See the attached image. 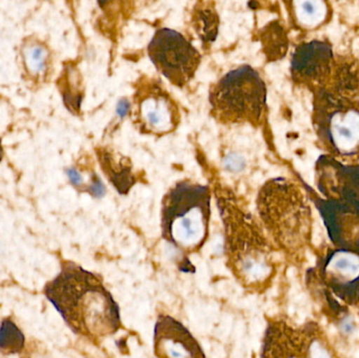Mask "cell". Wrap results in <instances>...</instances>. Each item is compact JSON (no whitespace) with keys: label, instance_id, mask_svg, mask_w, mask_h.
<instances>
[{"label":"cell","instance_id":"obj_1","mask_svg":"<svg viewBox=\"0 0 359 358\" xmlns=\"http://www.w3.org/2000/svg\"><path fill=\"white\" fill-rule=\"evenodd\" d=\"M44 294L69 329L94 343L115 336L122 327L119 306L102 280L72 262L44 288Z\"/></svg>","mask_w":359,"mask_h":358},{"label":"cell","instance_id":"obj_2","mask_svg":"<svg viewBox=\"0 0 359 358\" xmlns=\"http://www.w3.org/2000/svg\"><path fill=\"white\" fill-rule=\"evenodd\" d=\"M219 204L225 226L226 265L243 289L264 294L278 273L273 247L252 216L230 198H221Z\"/></svg>","mask_w":359,"mask_h":358},{"label":"cell","instance_id":"obj_3","mask_svg":"<svg viewBox=\"0 0 359 358\" xmlns=\"http://www.w3.org/2000/svg\"><path fill=\"white\" fill-rule=\"evenodd\" d=\"M257 210L276 247L294 265L303 264L312 241L311 208L299 186L284 178L268 181Z\"/></svg>","mask_w":359,"mask_h":358},{"label":"cell","instance_id":"obj_4","mask_svg":"<svg viewBox=\"0 0 359 358\" xmlns=\"http://www.w3.org/2000/svg\"><path fill=\"white\" fill-rule=\"evenodd\" d=\"M316 184L324 199L316 200L333 247L359 248V166L345 165L331 156L316 164Z\"/></svg>","mask_w":359,"mask_h":358},{"label":"cell","instance_id":"obj_5","mask_svg":"<svg viewBox=\"0 0 359 358\" xmlns=\"http://www.w3.org/2000/svg\"><path fill=\"white\" fill-rule=\"evenodd\" d=\"M210 219L207 187L181 182L164 197L162 235L185 256L196 254L206 243Z\"/></svg>","mask_w":359,"mask_h":358},{"label":"cell","instance_id":"obj_6","mask_svg":"<svg viewBox=\"0 0 359 358\" xmlns=\"http://www.w3.org/2000/svg\"><path fill=\"white\" fill-rule=\"evenodd\" d=\"M210 104L222 123L259 125L266 111L265 82L248 65L232 69L213 86Z\"/></svg>","mask_w":359,"mask_h":358},{"label":"cell","instance_id":"obj_7","mask_svg":"<svg viewBox=\"0 0 359 358\" xmlns=\"http://www.w3.org/2000/svg\"><path fill=\"white\" fill-rule=\"evenodd\" d=\"M314 128L320 142L333 155H359V102L314 92Z\"/></svg>","mask_w":359,"mask_h":358},{"label":"cell","instance_id":"obj_8","mask_svg":"<svg viewBox=\"0 0 359 358\" xmlns=\"http://www.w3.org/2000/svg\"><path fill=\"white\" fill-rule=\"evenodd\" d=\"M323 287L348 307L359 303V248H328L307 271Z\"/></svg>","mask_w":359,"mask_h":358},{"label":"cell","instance_id":"obj_9","mask_svg":"<svg viewBox=\"0 0 359 358\" xmlns=\"http://www.w3.org/2000/svg\"><path fill=\"white\" fill-rule=\"evenodd\" d=\"M149 54L161 74L179 88L189 83L201 62L196 48L181 34L170 29H159L155 34Z\"/></svg>","mask_w":359,"mask_h":358},{"label":"cell","instance_id":"obj_10","mask_svg":"<svg viewBox=\"0 0 359 358\" xmlns=\"http://www.w3.org/2000/svg\"><path fill=\"white\" fill-rule=\"evenodd\" d=\"M134 119L149 134L165 135L178 125L176 103L159 84L147 80L139 85L134 98Z\"/></svg>","mask_w":359,"mask_h":358},{"label":"cell","instance_id":"obj_11","mask_svg":"<svg viewBox=\"0 0 359 358\" xmlns=\"http://www.w3.org/2000/svg\"><path fill=\"white\" fill-rule=\"evenodd\" d=\"M334 54L326 41L313 40L297 46L291 61V75L297 84L312 92L320 90L330 77Z\"/></svg>","mask_w":359,"mask_h":358},{"label":"cell","instance_id":"obj_12","mask_svg":"<svg viewBox=\"0 0 359 358\" xmlns=\"http://www.w3.org/2000/svg\"><path fill=\"white\" fill-rule=\"evenodd\" d=\"M259 358H312L303 324L295 326L282 319H269Z\"/></svg>","mask_w":359,"mask_h":358},{"label":"cell","instance_id":"obj_13","mask_svg":"<svg viewBox=\"0 0 359 358\" xmlns=\"http://www.w3.org/2000/svg\"><path fill=\"white\" fill-rule=\"evenodd\" d=\"M154 353L157 358H206L189 330L168 315H159L156 322Z\"/></svg>","mask_w":359,"mask_h":358},{"label":"cell","instance_id":"obj_14","mask_svg":"<svg viewBox=\"0 0 359 358\" xmlns=\"http://www.w3.org/2000/svg\"><path fill=\"white\" fill-rule=\"evenodd\" d=\"M306 282L310 291L320 305V308L323 309L329 321L337 327L339 333L345 338L353 336L358 328V324L349 307L337 300L328 289L323 287L310 275H306Z\"/></svg>","mask_w":359,"mask_h":358},{"label":"cell","instance_id":"obj_15","mask_svg":"<svg viewBox=\"0 0 359 358\" xmlns=\"http://www.w3.org/2000/svg\"><path fill=\"white\" fill-rule=\"evenodd\" d=\"M322 92L337 98L358 100L359 96V67L347 57L334 59L332 71L326 84L316 92Z\"/></svg>","mask_w":359,"mask_h":358},{"label":"cell","instance_id":"obj_16","mask_svg":"<svg viewBox=\"0 0 359 358\" xmlns=\"http://www.w3.org/2000/svg\"><path fill=\"white\" fill-rule=\"evenodd\" d=\"M263 52L269 61L280 60L288 50V36L278 21H272L259 32Z\"/></svg>","mask_w":359,"mask_h":358},{"label":"cell","instance_id":"obj_17","mask_svg":"<svg viewBox=\"0 0 359 358\" xmlns=\"http://www.w3.org/2000/svg\"><path fill=\"white\" fill-rule=\"evenodd\" d=\"M209 2L200 4L194 8V23L203 43L210 44L217 37L219 18Z\"/></svg>","mask_w":359,"mask_h":358},{"label":"cell","instance_id":"obj_18","mask_svg":"<svg viewBox=\"0 0 359 358\" xmlns=\"http://www.w3.org/2000/svg\"><path fill=\"white\" fill-rule=\"evenodd\" d=\"M99 159L103 172L109 176L120 193H126L134 183V177L130 172V168L122 164V162L114 161L111 153L105 151L99 153Z\"/></svg>","mask_w":359,"mask_h":358},{"label":"cell","instance_id":"obj_19","mask_svg":"<svg viewBox=\"0 0 359 358\" xmlns=\"http://www.w3.org/2000/svg\"><path fill=\"white\" fill-rule=\"evenodd\" d=\"M23 61L27 73L34 77L43 75L48 67V52L43 44L38 41L27 42L22 50Z\"/></svg>","mask_w":359,"mask_h":358},{"label":"cell","instance_id":"obj_20","mask_svg":"<svg viewBox=\"0 0 359 358\" xmlns=\"http://www.w3.org/2000/svg\"><path fill=\"white\" fill-rule=\"evenodd\" d=\"M25 349V336L10 319L2 322L0 326V352L16 354Z\"/></svg>","mask_w":359,"mask_h":358},{"label":"cell","instance_id":"obj_21","mask_svg":"<svg viewBox=\"0 0 359 358\" xmlns=\"http://www.w3.org/2000/svg\"><path fill=\"white\" fill-rule=\"evenodd\" d=\"M302 17L308 25H320L326 18L327 6L323 1H305L301 4Z\"/></svg>","mask_w":359,"mask_h":358},{"label":"cell","instance_id":"obj_22","mask_svg":"<svg viewBox=\"0 0 359 358\" xmlns=\"http://www.w3.org/2000/svg\"><path fill=\"white\" fill-rule=\"evenodd\" d=\"M67 174H69V180H71V182L73 183L74 185L78 186V185L81 184L82 178L81 176H80L79 172H77V170H67Z\"/></svg>","mask_w":359,"mask_h":358},{"label":"cell","instance_id":"obj_23","mask_svg":"<svg viewBox=\"0 0 359 358\" xmlns=\"http://www.w3.org/2000/svg\"><path fill=\"white\" fill-rule=\"evenodd\" d=\"M119 109V113H121L122 116L126 115V113L130 111V104L126 102V101H122V102L120 103Z\"/></svg>","mask_w":359,"mask_h":358},{"label":"cell","instance_id":"obj_24","mask_svg":"<svg viewBox=\"0 0 359 358\" xmlns=\"http://www.w3.org/2000/svg\"><path fill=\"white\" fill-rule=\"evenodd\" d=\"M2 158V147L1 144H0V160H1Z\"/></svg>","mask_w":359,"mask_h":358},{"label":"cell","instance_id":"obj_25","mask_svg":"<svg viewBox=\"0 0 359 358\" xmlns=\"http://www.w3.org/2000/svg\"><path fill=\"white\" fill-rule=\"evenodd\" d=\"M356 308H358V313H359V303H358V306H356Z\"/></svg>","mask_w":359,"mask_h":358}]
</instances>
